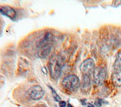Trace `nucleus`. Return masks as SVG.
<instances>
[{
    "label": "nucleus",
    "instance_id": "f257e3e1",
    "mask_svg": "<svg viewBox=\"0 0 121 107\" xmlns=\"http://www.w3.org/2000/svg\"><path fill=\"white\" fill-rule=\"evenodd\" d=\"M26 40L24 47L26 49H28V52L41 58H44L50 53L51 47L53 43V37L52 33L48 31L36 33L29 37Z\"/></svg>",
    "mask_w": 121,
    "mask_h": 107
},
{
    "label": "nucleus",
    "instance_id": "f03ea898",
    "mask_svg": "<svg viewBox=\"0 0 121 107\" xmlns=\"http://www.w3.org/2000/svg\"><path fill=\"white\" fill-rule=\"evenodd\" d=\"M62 86L67 91L74 92L80 87V82L78 77L74 74L69 75L65 77L61 82Z\"/></svg>",
    "mask_w": 121,
    "mask_h": 107
},
{
    "label": "nucleus",
    "instance_id": "7ed1b4c3",
    "mask_svg": "<svg viewBox=\"0 0 121 107\" xmlns=\"http://www.w3.org/2000/svg\"><path fill=\"white\" fill-rule=\"evenodd\" d=\"M106 76V71L102 66L96 67L93 73V84L95 86H99L104 84Z\"/></svg>",
    "mask_w": 121,
    "mask_h": 107
},
{
    "label": "nucleus",
    "instance_id": "20e7f679",
    "mask_svg": "<svg viewBox=\"0 0 121 107\" xmlns=\"http://www.w3.org/2000/svg\"><path fill=\"white\" fill-rule=\"evenodd\" d=\"M49 68L51 77L54 79L59 78L61 74V66L60 59L56 57L52 58L49 62Z\"/></svg>",
    "mask_w": 121,
    "mask_h": 107
},
{
    "label": "nucleus",
    "instance_id": "39448f33",
    "mask_svg": "<svg viewBox=\"0 0 121 107\" xmlns=\"http://www.w3.org/2000/svg\"><path fill=\"white\" fill-rule=\"evenodd\" d=\"M95 69V65L94 60L91 58H88L85 60L80 65V70L83 75L89 76L93 74Z\"/></svg>",
    "mask_w": 121,
    "mask_h": 107
},
{
    "label": "nucleus",
    "instance_id": "423d86ee",
    "mask_svg": "<svg viewBox=\"0 0 121 107\" xmlns=\"http://www.w3.org/2000/svg\"><path fill=\"white\" fill-rule=\"evenodd\" d=\"M112 84L116 87L121 86V62H114L111 75Z\"/></svg>",
    "mask_w": 121,
    "mask_h": 107
},
{
    "label": "nucleus",
    "instance_id": "0eeeda50",
    "mask_svg": "<svg viewBox=\"0 0 121 107\" xmlns=\"http://www.w3.org/2000/svg\"><path fill=\"white\" fill-rule=\"evenodd\" d=\"M27 95L31 99L39 100L43 97L44 91L40 86L35 85L28 89Z\"/></svg>",
    "mask_w": 121,
    "mask_h": 107
},
{
    "label": "nucleus",
    "instance_id": "6e6552de",
    "mask_svg": "<svg viewBox=\"0 0 121 107\" xmlns=\"http://www.w3.org/2000/svg\"><path fill=\"white\" fill-rule=\"evenodd\" d=\"M0 13L13 20H15L17 17V12L16 10L9 6H0Z\"/></svg>",
    "mask_w": 121,
    "mask_h": 107
},
{
    "label": "nucleus",
    "instance_id": "1a4fd4ad",
    "mask_svg": "<svg viewBox=\"0 0 121 107\" xmlns=\"http://www.w3.org/2000/svg\"><path fill=\"white\" fill-rule=\"evenodd\" d=\"M91 77L88 75H83L80 87L81 91L84 93H87L91 88Z\"/></svg>",
    "mask_w": 121,
    "mask_h": 107
},
{
    "label": "nucleus",
    "instance_id": "9d476101",
    "mask_svg": "<svg viewBox=\"0 0 121 107\" xmlns=\"http://www.w3.org/2000/svg\"><path fill=\"white\" fill-rule=\"evenodd\" d=\"M50 88L51 89V91H52V95L53 97L54 98V99L56 101H60L61 100V99L60 98V97L58 95V94L56 93V91L51 87V86H49Z\"/></svg>",
    "mask_w": 121,
    "mask_h": 107
},
{
    "label": "nucleus",
    "instance_id": "9b49d317",
    "mask_svg": "<svg viewBox=\"0 0 121 107\" xmlns=\"http://www.w3.org/2000/svg\"><path fill=\"white\" fill-rule=\"evenodd\" d=\"M105 101L100 99H97L95 101V105L97 107H100L102 106L103 103H104Z\"/></svg>",
    "mask_w": 121,
    "mask_h": 107
},
{
    "label": "nucleus",
    "instance_id": "f8f14e48",
    "mask_svg": "<svg viewBox=\"0 0 121 107\" xmlns=\"http://www.w3.org/2000/svg\"><path fill=\"white\" fill-rule=\"evenodd\" d=\"M3 27V22L1 17L0 16V36L1 35L2 32Z\"/></svg>",
    "mask_w": 121,
    "mask_h": 107
},
{
    "label": "nucleus",
    "instance_id": "ddd939ff",
    "mask_svg": "<svg viewBox=\"0 0 121 107\" xmlns=\"http://www.w3.org/2000/svg\"><path fill=\"white\" fill-rule=\"evenodd\" d=\"M59 104L60 107H65L66 106V103L64 101L60 100V101H59Z\"/></svg>",
    "mask_w": 121,
    "mask_h": 107
},
{
    "label": "nucleus",
    "instance_id": "4468645a",
    "mask_svg": "<svg viewBox=\"0 0 121 107\" xmlns=\"http://www.w3.org/2000/svg\"><path fill=\"white\" fill-rule=\"evenodd\" d=\"M86 106H87V107H95V106L93 104H92L90 103H86Z\"/></svg>",
    "mask_w": 121,
    "mask_h": 107
},
{
    "label": "nucleus",
    "instance_id": "2eb2a0df",
    "mask_svg": "<svg viewBox=\"0 0 121 107\" xmlns=\"http://www.w3.org/2000/svg\"><path fill=\"white\" fill-rule=\"evenodd\" d=\"M67 107H74L72 106L71 104H70L69 103V104L67 105Z\"/></svg>",
    "mask_w": 121,
    "mask_h": 107
}]
</instances>
